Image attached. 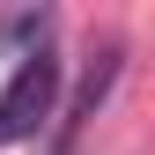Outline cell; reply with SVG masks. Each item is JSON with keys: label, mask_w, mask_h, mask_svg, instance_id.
<instances>
[{"label": "cell", "mask_w": 155, "mask_h": 155, "mask_svg": "<svg viewBox=\"0 0 155 155\" xmlns=\"http://www.w3.org/2000/svg\"><path fill=\"white\" fill-rule=\"evenodd\" d=\"M118 59H126L118 45H104V52H96V67L81 74V89H74V104H67V118H59V140H52V155H74V140L89 133V118L104 111V96H111V81H118Z\"/></svg>", "instance_id": "2"}, {"label": "cell", "mask_w": 155, "mask_h": 155, "mask_svg": "<svg viewBox=\"0 0 155 155\" xmlns=\"http://www.w3.org/2000/svg\"><path fill=\"white\" fill-rule=\"evenodd\" d=\"M52 111H59V52L30 45L22 59H15V74H8V89H0V148L37 140V133L52 126Z\"/></svg>", "instance_id": "1"}]
</instances>
